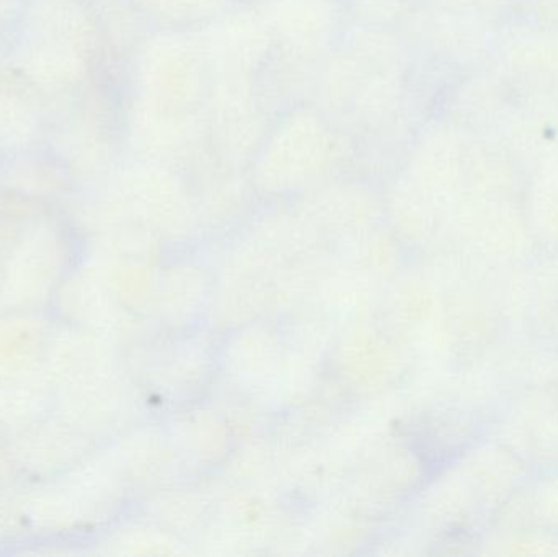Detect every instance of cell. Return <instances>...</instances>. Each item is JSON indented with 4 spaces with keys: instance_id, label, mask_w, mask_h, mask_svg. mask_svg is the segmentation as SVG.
I'll return each mask as SVG.
<instances>
[{
    "instance_id": "obj_1",
    "label": "cell",
    "mask_w": 558,
    "mask_h": 557,
    "mask_svg": "<svg viewBox=\"0 0 558 557\" xmlns=\"http://www.w3.org/2000/svg\"><path fill=\"white\" fill-rule=\"evenodd\" d=\"M38 88L16 69L0 71V146L20 149L39 131Z\"/></svg>"
}]
</instances>
